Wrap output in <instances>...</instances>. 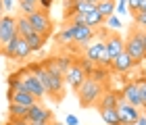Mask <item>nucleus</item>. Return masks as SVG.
<instances>
[{
  "instance_id": "obj_1",
  "label": "nucleus",
  "mask_w": 146,
  "mask_h": 125,
  "mask_svg": "<svg viewBox=\"0 0 146 125\" xmlns=\"http://www.w3.org/2000/svg\"><path fill=\"white\" fill-rule=\"evenodd\" d=\"M27 69H29L31 75H36L40 79V83H42V88L46 92V96H50L54 102H63V98H65V77L63 75L50 73L42 63L29 65Z\"/></svg>"
},
{
  "instance_id": "obj_2",
  "label": "nucleus",
  "mask_w": 146,
  "mask_h": 125,
  "mask_svg": "<svg viewBox=\"0 0 146 125\" xmlns=\"http://www.w3.org/2000/svg\"><path fill=\"white\" fill-rule=\"evenodd\" d=\"M102 92H104V85H102L100 81L92 79V77H86V81L79 85V90H77L79 106H82V108L94 106V104L98 102V98L102 96Z\"/></svg>"
},
{
  "instance_id": "obj_3",
  "label": "nucleus",
  "mask_w": 146,
  "mask_h": 125,
  "mask_svg": "<svg viewBox=\"0 0 146 125\" xmlns=\"http://www.w3.org/2000/svg\"><path fill=\"white\" fill-rule=\"evenodd\" d=\"M125 52L136 61V65H140L144 61V56H146V52H144V29L136 27V25L131 27L127 40H125Z\"/></svg>"
},
{
  "instance_id": "obj_4",
  "label": "nucleus",
  "mask_w": 146,
  "mask_h": 125,
  "mask_svg": "<svg viewBox=\"0 0 146 125\" xmlns=\"http://www.w3.org/2000/svg\"><path fill=\"white\" fill-rule=\"evenodd\" d=\"M27 19H29V23H31V27H34L36 34H40L44 40H48L50 34H52V29H54L52 19H50L48 13L42 11V9H36L31 15H27Z\"/></svg>"
},
{
  "instance_id": "obj_5",
  "label": "nucleus",
  "mask_w": 146,
  "mask_h": 125,
  "mask_svg": "<svg viewBox=\"0 0 146 125\" xmlns=\"http://www.w3.org/2000/svg\"><path fill=\"white\" fill-rule=\"evenodd\" d=\"M19 73H21V83H23V90H27L29 94H34L40 102L44 100V96H46V92L42 88V83H40V79L36 75H31L29 73V69L27 67H23V69H19Z\"/></svg>"
},
{
  "instance_id": "obj_6",
  "label": "nucleus",
  "mask_w": 146,
  "mask_h": 125,
  "mask_svg": "<svg viewBox=\"0 0 146 125\" xmlns=\"http://www.w3.org/2000/svg\"><path fill=\"white\" fill-rule=\"evenodd\" d=\"M117 113H119V119H121V125H131V123H136L138 119H140V108L134 106V104H129L127 100H123V98H119V102H117Z\"/></svg>"
},
{
  "instance_id": "obj_7",
  "label": "nucleus",
  "mask_w": 146,
  "mask_h": 125,
  "mask_svg": "<svg viewBox=\"0 0 146 125\" xmlns=\"http://www.w3.org/2000/svg\"><path fill=\"white\" fill-rule=\"evenodd\" d=\"M27 121H29V125L52 123L54 121V113H52L50 108H46L42 102H36L34 106H29V110H27Z\"/></svg>"
},
{
  "instance_id": "obj_8",
  "label": "nucleus",
  "mask_w": 146,
  "mask_h": 125,
  "mask_svg": "<svg viewBox=\"0 0 146 125\" xmlns=\"http://www.w3.org/2000/svg\"><path fill=\"white\" fill-rule=\"evenodd\" d=\"M17 36V23H15V17L9 15V13H4L2 17H0V50H2V46L11 40V38Z\"/></svg>"
},
{
  "instance_id": "obj_9",
  "label": "nucleus",
  "mask_w": 146,
  "mask_h": 125,
  "mask_svg": "<svg viewBox=\"0 0 146 125\" xmlns=\"http://www.w3.org/2000/svg\"><path fill=\"white\" fill-rule=\"evenodd\" d=\"M69 29H71L73 44H77V46H86L94 38V29L84 25V23H69Z\"/></svg>"
},
{
  "instance_id": "obj_10",
  "label": "nucleus",
  "mask_w": 146,
  "mask_h": 125,
  "mask_svg": "<svg viewBox=\"0 0 146 125\" xmlns=\"http://www.w3.org/2000/svg\"><path fill=\"white\" fill-rule=\"evenodd\" d=\"M63 77H65V83L71 85V88L77 92V90H79V85L86 81V77H88V75H86L84 71H82V67H79L77 63H71V65H69V69L65 71V75H63Z\"/></svg>"
},
{
  "instance_id": "obj_11",
  "label": "nucleus",
  "mask_w": 146,
  "mask_h": 125,
  "mask_svg": "<svg viewBox=\"0 0 146 125\" xmlns=\"http://www.w3.org/2000/svg\"><path fill=\"white\" fill-rule=\"evenodd\" d=\"M134 67H136V61L125 52V48H123V52H119V54L111 61V69L115 71V73H129Z\"/></svg>"
},
{
  "instance_id": "obj_12",
  "label": "nucleus",
  "mask_w": 146,
  "mask_h": 125,
  "mask_svg": "<svg viewBox=\"0 0 146 125\" xmlns=\"http://www.w3.org/2000/svg\"><path fill=\"white\" fill-rule=\"evenodd\" d=\"M123 48H125V40L117 34V31L115 34H109L107 38H104V52L109 54L111 61L119 54V52H123Z\"/></svg>"
},
{
  "instance_id": "obj_13",
  "label": "nucleus",
  "mask_w": 146,
  "mask_h": 125,
  "mask_svg": "<svg viewBox=\"0 0 146 125\" xmlns=\"http://www.w3.org/2000/svg\"><path fill=\"white\" fill-rule=\"evenodd\" d=\"M6 98H9V102H17V104H23V106H34L36 102H40L27 90H9L6 92Z\"/></svg>"
},
{
  "instance_id": "obj_14",
  "label": "nucleus",
  "mask_w": 146,
  "mask_h": 125,
  "mask_svg": "<svg viewBox=\"0 0 146 125\" xmlns=\"http://www.w3.org/2000/svg\"><path fill=\"white\" fill-rule=\"evenodd\" d=\"M42 65L50 71V73H54V75H65V71L69 69L71 61H69V58H65V56L63 58L58 56V58H50V61H42Z\"/></svg>"
},
{
  "instance_id": "obj_15",
  "label": "nucleus",
  "mask_w": 146,
  "mask_h": 125,
  "mask_svg": "<svg viewBox=\"0 0 146 125\" xmlns=\"http://www.w3.org/2000/svg\"><path fill=\"white\" fill-rule=\"evenodd\" d=\"M121 98H123V100H127L129 104H134V106L140 108V92H138V81L125 83L123 90H121Z\"/></svg>"
},
{
  "instance_id": "obj_16",
  "label": "nucleus",
  "mask_w": 146,
  "mask_h": 125,
  "mask_svg": "<svg viewBox=\"0 0 146 125\" xmlns=\"http://www.w3.org/2000/svg\"><path fill=\"white\" fill-rule=\"evenodd\" d=\"M119 98H121V94H117V92H113V90H104L102 96L98 98L96 106H98V110H102V108H115L117 102H119Z\"/></svg>"
},
{
  "instance_id": "obj_17",
  "label": "nucleus",
  "mask_w": 146,
  "mask_h": 125,
  "mask_svg": "<svg viewBox=\"0 0 146 125\" xmlns=\"http://www.w3.org/2000/svg\"><path fill=\"white\" fill-rule=\"evenodd\" d=\"M104 52V40H96L94 44H90V46H86V52H84V56L88 58V61L92 63H98V58H100V54Z\"/></svg>"
},
{
  "instance_id": "obj_18",
  "label": "nucleus",
  "mask_w": 146,
  "mask_h": 125,
  "mask_svg": "<svg viewBox=\"0 0 146 125\" xmlns=\"http://www.w3.org/2000/svg\"><path fill=\"white\" fill-rule=\"evenodd\" d=\"M15 23H17V36L27 38L29 34H34V27H31L27 15H19V17H15Z\"/></svg>"
},
{
  "instance_id": "obj_19",
  "label": "nucleus",
  "mask_w": 146,
  "mask_h": 125,
  "mask_svg": "<svg viewBox=\"0 0 146 125\" xmlns=\"http://www.w3.org/2000/svg\"><path fill=\"white\" fill-rule=\"evenodd\" d=\"M84 25H88V27H92V29H98V27L104 25V17L94 9L92 13H86L84 15Z\"/></svg>"
},
{
  "instance_id": "obj_20",
  "label": "nucleus",
  "mask_w": 146,
  "mask_h": 125,
  "mask_svg": "<svg viewBox=\"0 0 146 125\" xmlns=\"http://www.w3.org/2000/svg\"><path fill=\"white\" fill-rule=\"evenodd\" d=\"M27 110H29V106H23V104H17V102H9V117L11 119H27Z\"/></svg>"
},
{
  "instance_id": "obj_21",
  "label": "nucleus",
  "mask_w": 146,
  "mask_h": 125,
  "mask_svg": "<svg viewBox=\"0 0 146 125\" xmlns=\"http://www.w3.org/2000/svg\"><path fill=\"white\" fill-rule=\"evenodd\" d=\"M23 40L27 42V46H29L31 52H40V50L44 48V44H46V40L40 34H36V31H34V34H29L27 38H23Z\"/></svg>"
},
{
  "instance_id": "obj_22",
  "label": "nucleus",
  "mask_w": 146,
  "mask_h": 125,
  "mask_svg": "<svg viewBox=\"0 0 146 125\" xmlns=\"http://www.w3.org/2000/svg\"><path fill=\"white\" fill-rule=\"evenodd\" d=\"M115 6H117L115 0H100V2H96V11L107 19L111 15H115Z\"/></svg>"
},
{
  "instance_id": "obj_23",
  "label": "nucleus",
  "mask_w": 146,
  "mask_h": 125,
  "mask_svg": "<svg viewBox=\"0 0 146 125\" xmlns=\"http://www.w3.org/2000/svg\"><path fill=\"white\" fill-rule=\"evenodd\" d=\"M100 117H102L104 125H121V119H119L117 108H102L100 110Z\"/></svg>"
},
{
  "instance_id": "obj_24",
  "label": "nucleus",
  "mask_w": 146,
  "mask_h": 125,
  "mask_svg": "<svg viewBox=\"0 0 146 125\" xmlns=\"http://www.w3.org/2000/svg\"><path fill=\"white\" fill-rule=\"evenodd\" d=\"M31 54V50H29V46H27V42L23 40L21 36H19V42H17V50H15V61H25Z\"/></svg>"
},
{
  "instance_id": "obj_25",
  "label": "nucleus",
  "mask_w": 146,
  "mask_h": 125,
  "mask_svg": "<svg viewBox=\"0 0 146 125\" xmlns=\"http://www.w3.org/2000/svg\"><path fill=\"white\" fill-rule=\"evenodd\" d=\"M54 40H56V44H61V46H71V44H73V38H71V29H69V25L58 31V34L54 36Z\"/></svg>"
},
{
  "instance_id": "obj_26",
  "label": "nucleus",
  "mask_w": 146,
  "mask_h": 125,
  "mask_svg": "<svg viewBox=\"0 0 146 125\" xmlns=\"http://www.w3.org/2000/svg\"><path fill=\"white\" fill-rule=\"evenodd\" d=\"M92 79H96V81H107L109 79V69L107 67H98V65H96V67H94V71H92Z\"/></svg>"
},
{
  "instance_id": "obj_27",
  "label": "nucleus",
  "mask_w": 146,
  "mask_h": 125,
  "mask_svg": "<svg viewBox=\"0 0 146 125\" xmlns=\"http://www.w3.org/2000/svg\"><path fill=\"white\" fill-rule=\"evenodd\" d=\"M75 63L79 65V67H82V71H84V73L88 75V77L92 75V71H94V67H96V65L92 63V61H88V58H86V56H82V58H77Z\"/></svg>"
},
{
  "instance_id": "obj_28",
  "label": "nucleus",
  "mask_w": 146,
  "mask_h": 125,
  "mask_svg": "<svg viewBox=\"0 0 146 125\" xmlns=\"http://www.w3.org/2000/svg\"><path fill=\"white\" fill-rule=\"evenodd\" d=\"M38 9L36 4H29V2H23V0H19V11H21V15H31Z\"/></svg>"
},
{
  "instance_id": "obj_29",
  "label": "nucleus",
  "mask_w": 146,
  "mask_h": 125,
  "mask_svg": "<svg viewBox=\"0 0 146 125\" xmlns=\"http://www.w3.org/2000/svg\"><path fill=\"white\" fill-rule=\"evenodd\" d=\"M134 17V23H136V27H140V29H146V13H136V15H131Z\"/></svg>"
},
{
  "instance_id": "obj_30",
  "label": "nucleus",
  "mask_w": 146,
  "mask_h": 125,
  "mask_svg": "<svg viewBox=\"0 0 146 125\" xmlns=\"http://www.w3.org/2000/svg\"><path fill=\"white\" fill-rule=\"evenodd\" d=\"M104 23L109 25V27H113V29H121V21L115 17V15H111V17H107L104 19Z\"/></svg>"
},
{
  "instance_id": "obj_31",
  "label": "nucleus",
  "mask_w": 146,
  "mask_h": 125,
  "mask_svg": "<svg viewBox=\"0 0 146 125\" xmlns=\"http://www.w3.org/2000/svg\"><path fill=\"white\" fill-rule=\"evenodd\" d=\"M140 2H142V0H127V2H125V6L129 9L131 15H136V13L140 11Z\"/></svg>"
},
{
  "instance_id": "obj_32",
  "label": "nucleus",
  "mask_w": 146,
  "mask_h": 125,
  "mask_svg": "<svg viewBox=\"0 0 146 125\" xmlns=\"http://www.w3.org/2000/svg\"><path fill=\"white\" fill-rule=\"evenodd\" d=\"M4 125H29V121L27 119H11L9 117V121H6Z\"/></svg>"
},
{
  "instance_id": "obj_33",
  "label": "nucleus",
  "mask_w": 146,
  "mask_h": 125,
  "mask_svg": "<svg viewBox=\"0 0 146 125\" xmlns=\"http://www.w3.org/2000/svg\"><path fill=\"white\" fill-rule=\"evenodd\" d=\"M52 2H54V0H38V9H42V11H48L50 6H52Z\"/></svg>"
},
{
  "instance_id": "obj_34",
  "label": "nucleus",
  "mask_w": 146,
  "mask_h": 125,
  "mask_svg": "<svg viewBox=\"0 0 146 125\" xmlns=\"http://www.w3.org/2000/svg\"><path fill=\"white\" fill-rule=\"evenodd\" d=\"M65 125H79V119L75 115H69L67 119H65Z\"/></svg>"
},
{
  "instance_id": "obj_35",
  "label": "nucleus",
  "mask_w": 146,
  "mask_h": 125,
  "mask_svg": "<svg viewBox=\"0 0 146 125\" xmlns=\"http://www.w3.org/2000/svg\"><path fill=\"white\" fill-rule=\"evenodd\" d=\"M2 9H4V13H11V9H13V0H2Z\"/></svg>"
},
{
  "instance_id": "obj_36",
  "label": "nucleus",
  "mask_w": 146,
  "mask_h": 125,
  "mask_svg": "<svg viewBox=\"0 0 146 125\" xmlns=\"http://www.w3.org/2000/svg\"><path fill=\"white\" fill-rule=\"evenodd\" d=\"M125 11H127V6H125V4H117L115 6V13H119V15H127Z\"/></svg>"
},
{
  "instance_id": "obj_37",
  "label": "nucleus",
  "mask_w": 146,
  "mask_h": 125,
  "mask_svg": "<svg viewBox=\"0 0 146 125\" xmlns=\"http://www.w3.org/2000/svg\"><path fill=\"white\" fill-rule=\"evenodd\" d=\"M131 125H146V117H144V115H140V119H138L136 123H131Z\"/></svg>"
},
{
  "instance_id": "obj_38",
  "label": "nucleus",
  "mask_w": 146,
  "mask_h": 125,
  "mask_svg": "<svg viewBox=\"0 0 146 125\" xmlns=\"http://www.w3.org/2000/svg\"><path fill=\"white\" fill-rule=\"evenodd\" d=\"M23 2H29V4H36L38 6V0H23Z\"/></svg>"
},
{
  "instance_id": "obj_39",
  "label": "nucleus",
  "mask_w": 146,
  "mask_h": 125,
  "mask_svg": "<svg viewBox=\"0 0 146 125\" xmlns=\"http://www.w3.org/2000/svg\"><path fill=\"white\" fill-rule=\"evenodd\" d=\"M4 15V9H2V0H0V17Z\"/></svg>"
},
{
  "instance_id": "obj_40",
  "label": "nucleus",
  "mask_w": 146,
  "mask_h": 125,
  "mask_svg": "<svg viewBox=\"0 0 146 125\" xmlns=\"http://www.w3.org/2000/svg\"><path fill=\"white\" fill-rule=\"evenodd\" d=\"M144 52H146V31H144ZM146 58V56H144Z\"/></svg>"
},
{
  "instance_id": "obj_41",
  "label": "nucleus",
  "mask_w": 146,
  "mask_h": 125,
  "mask_svg": "<svg viewBox=\"0 0 146 125\" xmlns=\"http://www.w3.org/2000/svg\"><path fill=\"white\" fill-rule=\"evenodd\" d=\"M52 125H63V123H58V121H52Z\"/></svg>"
},
{
  "instance_id": "obj_42",
  "label": "nucleus",
  "mask_w": 146,
  "mask_h": 125,
  "mask_svg": "<svg viewBox=\"0 0 146 125\" xmlns=\"http://www.w3.org/2000/svg\"><path fill=\"white\" fill-rule=\"evenodd\" d=\"M86 2H94V4H96V2H98V0H86Z\"/></svg>"
},
{
  "instance_id": "obj_43",
  "label": "nucleus",
  "mask_w": 146,
  "mask_h": 125,
  "mask_svg": "<svg viewBox=\"0 0 146 125\" xmlns=\"http://www.w3.org/2000/svg\"><path fill=\"white\" fill-rule=\"evenodd\" d=\"M38 125H52V123H38Z\"/></svg>"
},
{
  "instance_id": "obj_44",
  "label": "nucleus",
  "mask_w": 146,
  "mask_h": 125,
  "mask_svg": "<svg viewBox=\"0 0 146 125\" xmlns=\"http://www.w3.org/2000/svg\"><path fill=\"white\" fill-rule=\"evenodd\" d=\"M98 2H100V0H98Z\"/></svg>"
}]
</instances>
